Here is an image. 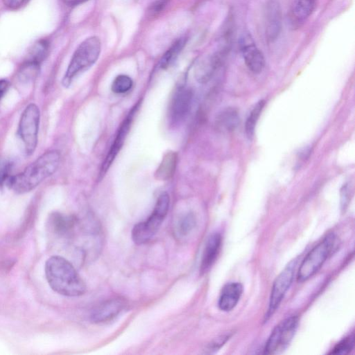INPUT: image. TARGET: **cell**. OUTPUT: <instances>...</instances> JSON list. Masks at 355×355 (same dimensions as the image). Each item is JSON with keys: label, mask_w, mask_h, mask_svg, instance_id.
Listing matches in <instances>:
<instances>
[{"label": "cell", "mask_w": 355, "mask_h": 355, "mask_svg": "<svg viewBox=\"0 0 355 355\" xmlns=\"http://www.w3.org/2000/svg\"><path fill=\"white\" fill-rule=\"evenodd\" d=\"M169 204L170 198L167 193L159 195L150 216L135 225L132 230V239L136 244L146 243L156 234L167 215Z\"/></svg>", "instance_id": "277c9868"}, {"label": "cell", "mask_w": 355, "mask_h": 355, "mask_svg": "<svg viewBox=\"0 0 355 355\" xmlns=\"http://www.w3.org/2000/svg\"><path fill=\"white\" fill-rule=\"evenodd\" d=\"M168 0H158L154 2L148 9V16L154 17L159 15L168 4Z\"/></svg>", "instance_id": "4316f807"}, {"label": "cell", "mask_w": 355, "mask_h": 355, "mask_svg": "<svg viewBox=\"0 0 355 355\" xmlns=\"http://www.w3.org/2000/svg\"><path fill=\"white\" fill-rule=\"evenodd\" d=\"M226 51L227 49L225 48L222 51L216 52L198 67L196 71V78L198 82L205 83L211 78L216 70L223 63Z\"/></svg>", "instance_id": "2e32d148"}, {"label": "cell", "mask_w": 355, "mask_h": 355, "mask_svg": "<svg viewBox=\"0 0 355 355\" xmlns=\"http://www.w3.org/2000/svg\"><path fill=\"white\" fill-rule=\"evenodd\" d=\"M9 83L6 80H0V99L7 91Z\"/></svg>", "instance_id": "4dcf8cb0"}, {"label": "cell", "mask_w": 355, "mask_h": 355, "mask_svg": "<svg viewBox=\"0 0 355 355\" xmlns=\"http://www.w3.org/2000/svg\"><path fill=\"white\" fill-rule=\"evenodd\" d=\"M239 115L236 110L227 107L221 111L216 119L215 125L223 132H232L239 124Z\"/></svg>", "instance_id": "ac0fdd59"}, {"label": "cell", "mask_w": 355, "mask_h": 355, "mask_svg": "<svg viewBox=\"0 0 355 355\" xmlns=\"http://www.w3.org/2000/svg\"><path fill=\"white\" fill-rule=\"evenodd\" d=\"M222 244L221 235L215 232L209 236L202 253L200 271L202 274L210 269L216 261Z\"/></svg>", "instance_id": "5bb4252c"}, {"label": "cell", "mask_w": 355, "mask_h": 355, "mask_svg": "<svg viewBox=\"0 0 355 355\" xmlns=\"http://www.w3.org/2000/svg\"><path fill=\"white\" fill-rule=\"evenodd\" d=\"M178 156L175 152L166 153L155 172V178L159 180H167L173 175L175 170Z\"/></svg>", "instance_id": "d6986e66"}, {"label": "cell", "mask_w": 355, "mask_h": 355, "mask_svg": "<svg viewBox=\"0 0 355 355\" xmlns=\"http://www.w3.org/2000/svg\"><path fill=\"white\" fill-rule=\"evenodd\" d=\"M45 275L51 288L60 295L75 297L86 291V285L73 265L62 257L53 256L46 261Z\"/></svg>", "instance_id": "7a4b0ae2"}, {"label": "cell", "mask_w": 355, "mask_h": 355, "mask_svg": "<svg viewBox=\"0 0 355 355\" xmlns=\"http://www.w3.org/2000/svg\"><path fill=\"white\" fill-rule=\"evenodd\" d=\"M193 100L192 90L181 87L174 94L168 108V120L171 125L181 123L189 114Z\"/></svg>", "instance_id": "9c48e42d"}, {"label": "cell", "mask_w": 355, "mask_h": 355, "mask_svg": "<svg viewBox=\"0 0 355 355\" xmlns=\"http://www.w3.org/2000/svg\"><path fill=\"white\" fill-rule=\"evenodd\" d=\"M132 78L125 74L117 76L112 84V91L116 94H123L128 92L132 87Z\"/></svg>", "instance_id": "603a6c76"}, {"label": "cell", "mask_w": 355, "mask_h": 355, "mask_svg": "<svg viewBox=\"0 0 355 355\" xmlns=\"http://www.w3.org/2000/svg\"><path fill=\"white\" fill-rule=\"evenodd\" d=\"M229 335L222 336L218 338L215 339L213 340L210 344L208 345L207 347V350L209 351H214L218 349L221 345H223V343H225V341L228 339Z\"/></svg>", "instance_id": "f546056e"}, {"label": "cell", "mask_w": 355, "mask_h": 355, "mask_svg": "<svg viewBox=\"0 0 355 355\" xmlns=\"http://www.w3.org/2000/svg\"><path fill=\"white\" fill-rule=\"evenodd\" d=\"M240 49L249 70L254 73L261 72L265 66V59L263 53L249 34L241 37Z\"/></svg>", "instance_id": "30bf717a"}, {"label": "cell", "mask_w": 355, "mask_h": 355, "mask_svg": "<svg viewBox=\"0 0 355 355\" xmlns=\"http://www.w3.org/2000/svg\"><path fill=\"white\" fill-rule=\"evenodd\" d=\"M298 325V318L288 317L279 323L271 332L264 347L266 354L282 353L292 340Z\"/></svg>", "instance_id": "52a82bcc"}, {"label": "cell", "mask_w": 355, "mask_h": 355, "mask_svg": "<svg viewBox=\"0 0 355 355\" xmlns=\"http://www.w3.org/2000/svg\"><path fill=\"white\" fill-rule=\"evenodd\" d=\"M135 108L132 109L127 117L123 120L121 124L114 140L103 161L99 172V178H103L107 173V170L112 165L113 161L117 156L119 152L122 148L127 135L130 130L131 123L133 119Z\"/></svg>", "instance_id": "8fae6325"}, {"label": "cell", "mask_w": 355, "mask_h": 355, "mask_svg": "<svg viewBox=\"0 0 355 355\" xmlns=\"http://www.w3.org/2000/svg\"><path fill=\"white\" fill-rule=\"evenodd\" d=\"M101 49V41L96 36L89 37L83 41L71 57L62 80V85L69 87L74 78L92 67L98 60Z\"/></svg>", "instance_id": "3957f363"}, {"label": "cell", "mask_w": 355, "mask_h": 355, "mask_svg": "<svg viewBox=\"0 0 355 355\" xmlns=\"http://www.w3.org/2000/svg\"><path fill=\"white\" fill-rule=\"evenodd\" d=\"M264 104V101H260L258 102L247 118L245 130L246 135L249 138H251L254 135L256 124L261 113Z\"/></svg>", "instance_id": "7402d4cb"}, {"label": "cell", "mask_w": 355, "mask_h": 355, "mask_svg": "<svg viewBox=\"0 0 355 355\" xmlns=\"http://www.w3.org/2000/svg\"><path fill=\"white\" fill-rule=\"evenodd\" d=\"M354 334L345 337L338 343L332 349L330 354H346L349 353L354 348Z\"/></svg>", "instance_id": "d4e9b609"}, {"label": "cell", "mask_w": 355, "mask_h": 355, "mask_svg": "<svg viewBox=\"0 0 355 355\" xmlns=\"http://www.w3.org/2000/svg\"><path fill=\"white\" fill-rule=\"evenodd\" d=\"M316 0H294L291 6L289 19L295 26H300L314 10Z\"/></svg>", "instance_id": "e0dca14e"}, {"label": "cell", "mask_w": 355, "mask_h": 355, "mask_svg": "<svg viewBox=\"0 0 355 355\" xmlns=\"http://www.w3.org/2000/svg\"><path fill=\"white\" fill-rule=\"evenodd\" d=\"M69 6H76L89 0H62Z\"/></svg>", "instance_id": "1f68e13d"}, {"label": "cell", "mask_w": 355, "mask_h": 355, "mask_svg": "<svg viewBox=\"0 0 355 355\" xmlns=\"http://www.w3.org/2000/svg\"><path fill=\"white\" fill-rule=\"evenodd\" d=\"M30 0H2L6 8L10 10H17L25 6Z\"/></svg>", "instance_id": "f1b7e54d"}, {"label": "cell", "mask_w": 355, "mask_h": 355, "mask_svg": "<svg viewBox=\"0 0 355 355\" xmlns=\"http://www.w3.org/2000/svg\"><path fill=\"white\" fill-rule=\"evenodd\" d=\"M11 165L6 161L0 162V185H2L6 181H8L10 177Z\"/></svg>", "instance_id": "83f0119b"}, {"label": "cell", "mask_w": 355, "mask_h": 355, "mask_svg": "<svg viewBox=\"0 0 355 355\" xmlns=\"http://www.w3.org/2000/svg\"><path fill=\"white\" fill-rule=\"evenodd\" d=\"M336 243V236L330 233L310 250L298 269L297 279L299 282L306 281L318 272L335 249Z\"/></svg>", "instance_id": "5b68a950"}, {"label": "cell", "mask_w": 355, "mask_h": 355, "mask_svg": "<svg viewBox=\"0 0 355 355\" xmlns=\"http://www.w3.org/2000/svg\"><path fill=\"white\" fill-rule=\"evenodd\" d=\"M124 299L113 297L98 305L91 313L90 320L94 323L108 322L116 317L125 307Z\"/></svg>", "instance_id": "7c38bea8"}, {"label": "cell", "mask_w": 355, "mask_h": 355, "mask_svg": "<svg viewBox=\"0 0 355 355\" xmlns=\"http://www.w3.org/2000/svg\"><path fill=\"white\" fill-rule=\"evenodd\" d=\"M60 162L59 151H47L37 157L23 171L10 177L8 184L18 193L29 192L52 175L57 171Z\"/></svg>", "instance_id": "6da1fadb"}, {"label": "cell", "mask_w": 355, "mask_h": 355, "mask_svg": "<svg viewBox=\"0 0 355 355\" xmlns=\"http://www.w3.org/2000/svg\"><path fill=\"white\" fill-rule=\"evenodd\" d=\"M243 293V286L239 282H229L221 290L218 306L221 311H230L237 304Z\"/></svg>", "instance_id": "9a60e30c"}, {"label": "cell", "mask_w": 355, "mask_h": 355, "mask_svg": "<svg viewBox=\"0 0 355 355\" xmlns=\"http://www.w3.org/2000/svg\"><path fill=\"white\" fill-rule=\"evenodd\" d=\"M40 65L34 62L26 61L19 73L20 80L29 82L34 80L38 74Z\"/></svg>", "instance_id": "cb8c5ba5"}, {"label": "cell", "mask_w": 355, "mask_h": 355, "mask_svg": "<svg viewBox=\"0 0 355 355\" xmlns=\"http://www.w3.org/2000/svg\"><path fill=\"white\" fill-rule=\"evenodd\" d=\"M49 47V43L46 40H42L37 42L29 50L26 61L40 64L48 55Z\"/></svg>", "instance_id": "44dd1931"}, {"label": "cell", "mask_w": 355, "mask_h": 355, "mask_svg": "<svg viewBox=\"0 0 355 355\" xmlns=\"http://www.w3.org/2000/svg\"><path fill=\"white\" fill-rule=\"evenodd\" d=\"M184 45V38H180L173 43L162 55L159 61V67L165 69L170 67L175 62Z\"/></svg>", "instance_id": "ffe728a7"}, {"label": "cell", "mask_w": 355, "mask_h": 355, "mask_svg": "<svg viewBox=\"0 0 355 355\" xmlns=\"http://www.w3.org/2000/svg\"><path fill=\"white\" fill-rule=\"evenodd\" d=\"M297 260L291 261L275 279L271 290L268 309L265 315L267 321L276 311L290 288L295 275Z\"/></svg>", "instance_id": "ba28073f"}, {"label": "cell", "mask_w": 355, "mask_h": 355, "mask_svg": "<svg viewBox=\"0 0 355 355\" xmlns=\"http://www.w3.org/2000/svg\"><path fill=\"white\" fill-rule=\"evenodd\" d=\"M282 29V11L279 3L270 1L266 10V35L269 42L275 41Z\"/></svg>", "instance_id": "4fadbf2b"}, {"label": "cell", "mask_w": 355, "mask_h": 355, "mask_svg": "<svg viewBox=\"0 0 355 355\" xmlns=\"http://www.w3.org/2000/svg\"><path fill=\"white\" fill-rule=\"evenodd\" d=\"M40 119V110L34 103L28 105L21 113L18 126V135L24 144L27 155H31L36 148Z\"/></svg>", "instance_id": "8992f818"}, {"label": "cell", "mask_w": 355, "mask_h": 355, "mask_svg": "<svg viewBox=\"0 0 355 355\" xmlns=\"http://www.w3.org/2000/svg\"><path fill=\"white\" fill-rule=\"evenodd\" d=\"M196 225L194 216L189 213L182 217L178 225V232L180 236L188 234Z\"/></svg>", "instance_id": "484cf974"}]
</instances>
